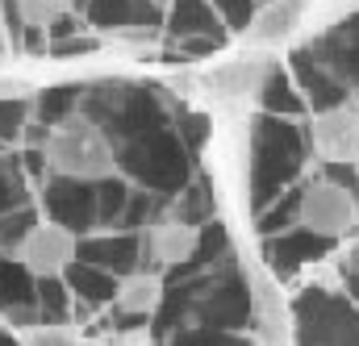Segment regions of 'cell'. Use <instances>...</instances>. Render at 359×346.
I'll return each instance as SVG.
<instances>
[{
	"label": "cell",
	"mask_w": 359,
	"mask_h": 346,
	"mask_svg": "<svg viewBox=\"0 0 359 346\" xmlns=\"http://www.w3.org/2000/svg\"><path fill=\"white\" fill-rule=\"evenodd\" d=\"M309 146L322 163H359V109L339 104L309 121Z\"/></svg>",
	"instance_id": "4"
},
{
	"label": "cell",
	"mask_w": 359,
	"mask_h": 346,
	"mask_svg": "<svg viewBox=\"0 0 359 346\" xmlns=\"http://www.w3.org/2000/svg\"><path fill=\"white\" fill-rule=\"evenodd\" d=\"M251 313H255V326H259L264 342L288 346V309H284L280 288L271 284V275H264V271L251 275Z\"/></svg>",
	"instance_id": "6"
},
{
	"label": "cell",
	"mask_w": 359,
	"mask_h": 346,
	"mask_svg": "<svg viewBox=\"0 0 359 346\" xmlns=\"http://www.w3.org/2000/svg\"><path fill=\"white\" fill-rule=\"evenodd\" d=\"M42 159L55 175L67 179H84V184H100L117 172V155L113 142L104 138V130L92 117H67L46 134Z\"/></svg>",
	"instance_id": "1"
},
{
	"label": "cell",
	"mask_w": 359,
	"mask_h": 346,
	"mask_svg": "<svg viewBox=\"0 0 359 346\" xmlns=\"http://www.w3.org/2000/svg\"><path fill=\"white\" fill-rule=\"evenodd\" d=\"M21 346H80V334L72 326H34Z\"/></svg>",
	"instance_id": "10"
},
{
	"label": "cell",
	"mask_w": 359,
	"mask_h": 346,
	"mask_svg": "<svg viewBox=\"0 0 359 346\" xmlns=\"http://www.w3.org/2000/svg\"><path fill=\"white\" fill-rule=\"evenodd\" d=\"M0 251H4V234H0Z\"/></svg>",
	"instance_id": "12"
},
{
	"label": "cell",
	"mask_w": 359,
	"mask_h": 346,
	"mask_svg": "<svg viewBox=\"0 0 359 346\" xmlns=\"http://www.w3.org/2000/svg\"><path fill=\"white\" fill-rule=\"evenodd\" d=\"M67 8H72V0H17V21L29 25V29H46Z\"/></svg>",
	"instance_id": "9"
},
{
	"label": "cell",
	"mask_w": 359,
	"mask_h": 346,
	"mask_svg": "<svg viewBox=\"0 0 359 346\" xmlns=\"http://www.w3.org/2000/svg\"><path fill=\"white\" fill-rule=\"evenodd\" d=\"M196 247H201V230H196L192 221H180V217H163V221H155L151 234H147V251H151V259L163 263V267H180V263H188L192 255H196Z\"/></svg>",
	"instance_id": "5"
},
{
	"label": "cell",
	"mask_w": 359,
	"mask_h": 346,
	"mask_svg": "<svg viewBox=\"0 0 359 346\" xmlns=\"http://www.w3.org/2000/svg\"><path fill=\"white\" fill-rule=\"evenodd\" d=\"M80 255V238L67 230V226H59V221H42V226H34L25 238H21V247H17V259L21 267L34 275V279H59L72 263Z\"/></svg>",
	"instance_id": "3"
},
{
	"label": "cell",
	"mask_w": 359,
	"mask_h": 346,
	"mask_svg": "<svg viewBox=\"0 0 359 346\" xmlns=\"http://www.w3.org/2000/svg\"><path fill=\"white\" fill-rule=\"evenodd\" d=\"M297 221L318 234V238H347L359 226V200L343 188V184H330V179H318L301 192V205H297Z\"/></svg>",
	"instance_id": "2"
},
{
	"label": "cell",
	"mask_w": 359,
	"mask_h": 346,
	"mask_svg": "<svg viewBox=\"0 0 359 346\" xmlns=\"http://www.w3.org/2000/svg\"><path fill=\"white\" fill-rule=\"evenodd\" d=\"M301 13H305V0H276V4H268L255 17V25L247 29V42H276V38H284L297 25Z\"/></svg>",
	"instance_id": "8"
},
{
	"label": "cell",
	"mask_w": 359,
	"mask_h": 346,
	"mask_svg": "<svg viewBox=\"0 0 359 346\" xmlns=\"http://www.w3.org/2000/svg\"><path fill=\"white\" fill-rule=\"evenodd\" d=\"M113 300H117V309L130 313V317H151V313L163 305V279H159L155 271H134V275H126V279L117 284Z\"/></svg>",
	"instance_id": "7"
},
{
	"label": "cell",
	"mask_w": 359,
	"mask_h": 346,
	"mask_svg": "<svg viewBox=\"0 0 359 346\" xmlns=\"http://www.w3.org/2000/svg\"><path fill=\"white\" fill-rule=\"evenodd\" d=\"M117 346H147V334L138 330V334H130V338H121V342H117Z\"/></svg>",
	"instance_id": "11"
}]
</instances>
